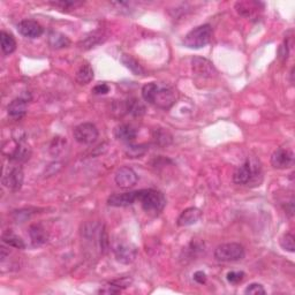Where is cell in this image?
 Listing matches in <instances>:
<instances>
[{"instance_id":"1","label":"cell","mask_w":295,"mask_h":295,"mask_svg":"<svg viewBox=\"0 0 295 295\" xmlns=\"http://www.w3.org/2000/svg\"><path fill=\"white\" fill-rule=\"evenodd\" d=\"M142 97L146 103L162 110H168L178 101L179 94L171 85H160L156 82H150L142 86Z\"/></svg>"},{"instance_id":"2","label":"cell","mask_w":295,"mask_h":295,"mask_svg":"<svg viewBox=\"0 0 295 295\" xmlns=\"http://www.w3.org/2000/svg\"><path fill=\"white\" fill-rule=\"evenodd\" d=\"M262 179V166L258 159L254 157H248L245 163L237 167L233 174V181L237 185H258Z\"/></svg>"},{"instance_id":"3","label":"cell","mask_w":295,"mask_h":295,"mask_svg":"<svg viewBox=\"0 0 295 295\" xmlns=\"http://www.w3.org/2000/svg\"><path fill=\"white\" fill-rule=\"evenodd\" d=\"M137 201L141 203L142 209L149 216H159L166 206V198L157 189L137 190Z\"/></svg>"},{"instance_id":"4","label":"cell","mask_w":295,"mask_h":295,"mask_svg":"<svg viewBox=\"0 0 295 295\" xmlns=\"http://www.w3.org/2000/svg\"><path fill=\"white\" fill-rule=\"evenodd\" d=\"M212 38V28L210 24H202L194 28L193 30L186 35L184 41V45L188 49L198 50L206 46L211 42Z\"/></svg>"},{"instance_id":"5","label":"cell","mask_w":295,"mask_h":295,"mask_svg":"<svg viewBox=\"0 0 295 295\" xmlns=\"http://www.w3.org/2000/svg\"><path fill=\"white\" fill-rule=\"evenodd\" d=\"M246 251L244 246L237 242H229V244H223L215 249V258L219 262H238L244 259Z\"/></svg>"},{"instance_id":"6","label":"cell","mask_w":295,"mask_h":295,"mask_svg":"<svg viewBox=\"0 0 295 295\" xmlns=\"http://www.w3.org/2000/svg\"><path fill=\"white\" fill-rule=\"evenodd\" d=\"M73 135L75 141L80 143V144L90 145L97 141L99 133L97 127L94 124L83 123L74 128Z\"/></svg>"},{"instance_id":"7","label":"cell","mask_w":295,"mask_h":295,"mask_svg":"<svg viewBox=\"0 0 295 295\" xmlns=\"http://www.w3.org/2000/svg\"><path fill=\"white\" fill-rule=\"evenodd\" d=\"M115 259L123 264H131L135 261L137 256V248L131 242H118L113 247Z\"/></svg>"},{"instance_id":"8","label":"cell","mask_w":295,"mask_h":295,"mask_svg":"<svg viewBox=\"0 0 295 295\" xmlns=\"http://www.w3.org/2000/svg\"><path fill=\"white\" fill-rule=\"evenodd\" d=\"M23 181H24V173L20 165H16V166L12 167L10 171L4 174L3 178V185L5 186L6 188L12 190V192H17V190L22 188Z\"/></svg>"},{"instance_id":"9","label":"cell","mask_w":295,"mask_h":295,"mask_svg":"<svg viewBox=\"0 0 295 295\" xmlns=\"http://www.w3.org/2000/svg\"><path fill=\"white\" fill-rule=\"evenodd\" d=\"M114 181L120 188L128 189L134 187L137 184L138 175L132 167L123 166L116 170L114 174Z\"/></svg>"},{"instance_id":"10","label":"cell","mask_w":295,"mask_h":295,"mask_svg":"<svg viewBox=\"0 0 295 295\" xmlns=\"http://www.w3.org/2000/svg\"><path fill=\"white\" fill-rule=\"evenodd\" d=\"M294 164V154L288 149L279 148L271 156V165L277 170H286Z\"/></svg>"},{"instance_id":"11","label":"cell","mask_w":295,"mask_h":295,"mask_svg":"<svg viewBox=\"0 0 295 295\" xmlns=\"http://www.w3.org/2000/svg\"><path fill=\"white\" fill-rule=\"evenodd\" d=\"M193 73L202 79H211L217 74L216 68L210 60L201 57H194L192 59Z\"/></svg>"},{"instance_id":"12","label":"cell","mask_w":295,"mask_h":295,"mask_svg":"<svg viewBox=\"0 0 295 295\" xmlns=\"http://www.w3.org/2000/svg\"><path fill=\"white\" fill-rule=\"evenodd\" d=\"M17 32L27 38H38L44 33V29L37 21L27 19L20 21L17 24Z\"/></svg>"},{"instance_id":"13","label":"cell","mask_w":295,"mask_h":295,"mask_svg":"<svg viewBox=\"0 0 295 295\" xmlns=\"http://www.w3.org/2000/svg\"><path fill=\"white\" fill-rule=\"evenodd\" d=\"M30 157H32V149H30V146L23 141L16 142L14 149L8 154V159H10V162L15 163L17 165L28 162Z\"/></svg>"},{"instance_id":"14","label":"cell","mask_w":295,"mask_h":295,"mask_svg":"<svg viewBox=\"0 0 295 295\" xmlns=\"http://www.w3.org/2000/svg\"><path fill=\"white\" fill-rule=\"evenodd\" d=\"M203 216V212L198 209V208L190 206L181 212L179 218L176 220V225L179 227H187L192 226V225L197 224L201 220Z\"/></svg>"},{"instance_id":"15","label":"cell","mask_w":295,"mask_h":295,"mask_svg":"<svg viewBox=\"0 0 295 295\" xmlns=\"http://www.w3.org/2000/svg\"><path fill=\"white\" fill-rule=\"evenodd\" d=\"M28 111V99L24 97L15 98L7 106V113L13 120H20L27 114Z\"/></svg>"},{"instance_id":"16","label":"cell","mask_w":295,"mask_h":295,"mask_svg":"<svg viewBox=\"0 0 295 295\" xmlns=\"http://www.w3.org/2000/svg\"><path fill=\"white\" fill-rule=\"evenodd\" d=\"M137 201V190L129 193L113 194L107 198V204L114 208H125L134 204Z\"/></svg>"},{"instance_id":"17","label":"cell","mask_w":295,"mask_h":295,"mask_svg":"<svg viewBox=\"0 0 295 295\" xmlns=\"http://www.w3.org/2000/svg\"><path fill=\"white\" fill-rule=\"evenodd\" d=\"M28 233L34 247H41L45 245L47 240H49V233L46 232V229L41 224L30 225Z\"/></svg>"},{"instance_id":"18","label":"cell","mask_w":295,"mask_h":295,"mask_svg":"<svg viewBox=\"0 0 295 295\" xmlns=\"http://www.w3.org/2000/svg\"><path fill=\"white\" fill-rule=\"evenodd\" d=\"M114 136L116 140L126 143H132L137 136V131L134 126L129 124H121L114 129Z\"/></svg>"},{"instance_id":"19","label":"cell","mask_w":295,"mask_h":295,"mask_svg":"<svg viewBox=\"0 0 295 295\" xmlns=\"http://www.w3.org/2000/svg\"><path fill=\"white\" fill-rule=\"evenodd\" d=\"M126 105V112L129 114H132L133 116H136V118H140V116L145 114V105L143 104L141 99H138L136 97H129L127 101L125 102Z\"/></svg>"},{"instance_id":"20","label":"cell","mask_w":295,"mask_h":295,"mask_svg":"<svg viewBox=\"0 0 295 295\" xmlns=\"http://www.w3.org/2000/svg\"><path fill=\"white\" fill-rule=\"evenodd\" d=\"M47 42H49V45L54 50L59 49H65V47H68L71 45V40L62 33L58 32H52L49 35V38H47Z\"/></svg>"},{"instance_id":"21","label":"cell","mask_w":295,"mask_h":295,"mask_svg":"<svg viewBox=\"0 0 295 295\" xmlns=\"http://www.w3.org/2000/svg\"><path fill=\"white\" fill-rule=\"evenodd\" d=\"M2 240L4 244L7 245L8 247H13V248H16V249L25 248L24 241L19 235H17V234L13 232L12 229H6V231L3 233Z\"/></svg>"},{"instance_id":"22","label":"cell","mask_w":295,"mask_h":295,"mask_svg":"<svg viewBox=\"0 0 295 295\" xmlns=\"http://www.w3.org/2000/svg\"><path fill=\"white\" fill-rule=\"evenodd\" d=\"M0 45H2V50L4 54H12L13 52L16 50V41L12 34L7 32L0 33Z\"/></svg>"},{"instance_id":"23","label":"cell","mask_w":295,"mask_h":295,"mask_svg":"<svg viewBox=\"0 0 295 295\" xmlns=\"http://www.w3.org/2000/svg\"><path fill=\"white\" fill-rule=\"evenodd\" d=\"M120 62L125 65L126 68H128L134 75H144L145 71L140 63L135 58H133L131 54H123L120 58Z\"/></svg>"},{"instance_id":"24","label":"cell","mask_w":295,"mask_h":295,"mask_svg":"<svg viewBox=\"0 0 295 295\" xmlns=\"http://www.w3.org/2000/svg\"><path fill=\"white\" fill-rule=\"evenodd\" d=\"M76 81L80 84H88L94 79V69L90 66L89 63L81 65L79 71L76 73Z\"/></svg>"},{"instance_id":"25","label":"cell","mask_w":295,"mask_h":295,"mask_svg":"<svg viewBox=\"0 0 295 295\" xmlns=\"http://www.w3.org/2000/svg\"><path fill=\"white\" fill-rule=\"evenodd\" d=\"M102 37H103L102 32H98V30L97 32H93L82 38V41L79 43V46L82 50H89L91 47L99 44V43H102L103 42Z\"/></svg>"},{"instance_id":"26","label":"cell","mask_w":295,"mask_h":295,"mask_svg":"<svg viewBox=\"0 0 295 295\" xmlns=\"http://www.w3.org/2000/svg\"><path fill=\"white\" fill-rule=\"evenodd\" d=\"M153 138L155 143L159 146H168L173 141L171 133L165 128H156L153 132Z\"/></svg>"},{"instance_id":"27","label":"cell","mask_w":295,"mask_h":295,"mask_svg":"<svg viewBox=\"0 0 295 295\" xmlns=\"http://www.w3.org/2000/svg\"><path fill=\"white\" fill-rule=\"evenodd\" d=\"M146 151L148 146L145 144H132V143H128L125 154L128 158H141L143 155H145Z\"/></svg>"},{"instance_id":"28","label":"cell","mask_w":295,"mask_h":295,"mask_svg":"<svg viewBox=\"0 0 295 295\" xmlns=\"http://www.w3.org/2000/svg\"><path fill=\"white\" fill-rule=\"evenodd\" d=\"M66 143L67 141L65 137H62V136L54 137L50 145L51 155L54 156V157H57V156H59L60 154H63L65 150V146H66Z\"/></svg>"},{"instance_id":"29","label":"cell","mask_w":295,"mask_h":295,"mask_svg":"<svg viewBox=\"0 0 295 295\" xmlns=\"http://www.w3.org/2000/svg\"><path fill=\"white\" fill-rule=\"evenodd\" d=\"M280 247L286 251H289V253H294L295 250V242H294V235L290 233H286L283 237L280 238Z\"/></svg>"},{"instance_id":"30","label":"cell","mask_w":295,"mask_h":295,"mask_svg":"<svg viewBox=\"0 0 295 295\" xmlns=\"http://www.w3.org/2000/svg\"><path fill=\"white\" fill-rule=\"evenodd\" d=\"M99 247L103 254H107V251L110 250V239L105 226L99 229Z\"/></svg>"},{"instance_id":"31","label":"cell","mask_w":295,"mask_h":295,"mask_svg":"<svg viewBox=\"0 0 295 295\" xmlns=\"http://www.w3.org/2000/svg\"><path fill=\"white\" fill-rule=\"evenodd\" d=\"M81 2H69V0H60V2H51L50 5L60 8V10H72V8H75L77 6H81Z\"/></svg>"},{"instance_id":"32","label":"cell","mask_w":295,"mask_h":295,"mask_svg":"<svg viewBox=\"0 0 295 295\" xmlns=\"http://www.w3.org/2000/svg\"><path fill=\"white\" fill-rule=\"evenodd\" d=\"M246 273L244 271H229L226 275V279L229 284L238 285L245 279Z\"/></svg>"},{"instance_id":"33","label":"cell","mask_w":295,"mask_h":295,"mask_svg":"<svg viewBox=\"0 0 295 295\" xmlns=\"http://www.w3.org/2000/svg\"><path fill=\"white\" fill-rule=\"evenodd\" d=\"M266 289L263 286L258 283H253L249 286H247L245 289V294H251V295H264L266 294Z\"/></svg>"},{"instance_id":"34","label":"cell","mask_w":295,"mask_h":295,"mask_svg":"<svg viewBox=\"0 0 295 295\" xmlns=\"http://www.w3.org/2000/svg\"><path fill=\"white\" fill-rule=\"evenodd\" d=\"M120 292H121V289L116 288L115 286H113L111 283H108L107 286H105L104 288H101L98 290L99 294H118Z\"/></svg>"},{"instance_id":"35","label":"cell","mask_w":295,"mask_h":295,"mask_svg":"<svg viewBox=\"0 0 295 295\" xmlns=\"http://www.w3.org/2000/svg\"><path fill=\"white\" fill-rule=\"evenodd\" d=\"M110 91V86L106 83H98L97 85L94 86L93 93L96 95H106Z\"/></svg>"},{"instance_id":"36","label":"cell","mask_w":295,"mask_h":295,"mask_svg":"<svg viewBox=\"0 0 295 295\" xmlns=\"http://www.w3.org/2000/svg\"><path fill=\"white\" fill-rule=\"evenodd\" d=\"M194 280L199 285H204L206 283V275L203 271H196L194 273Z\"/></svg>"},{"instance_id":"37","label":"cell","mask_w":295,"mask_h":295,"mask_svg":"<svg viewBox=\"0 0 295 295\" xmlns=\"http://www.w3.org/2000/svg\"><path fill=\"white\" fill-rule=\"evenodd\" d=\"M0 253H2V255H0V258H2V262H4L6 259L7 255H10V250H7V248H6L5 246H2V249H0Z\"/></svg>"}]
</instances>
